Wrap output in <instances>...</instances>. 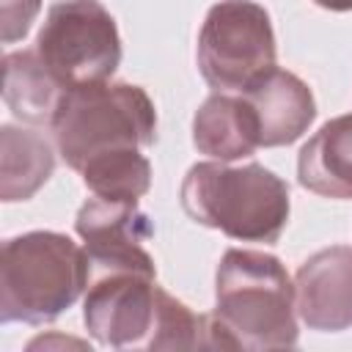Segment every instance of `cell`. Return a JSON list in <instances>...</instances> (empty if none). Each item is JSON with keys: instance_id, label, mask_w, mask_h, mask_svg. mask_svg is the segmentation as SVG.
Wrapping results in <instances>:
<instances>
[{"instance_id": "obj_17", "label": "cell", "mask_w": 352, "mask_h": 352, "mask_svg": "<svg viewBox=\"0 0 352 352\" xmlns=\"http://www.w3.org/2000/svg\"><path fill=\"white\" fill-rule=\"evenodd\" d=\"M319 3L322 8H330V11H349L352 8V0H314Z\"/></svg>"}, {"instance_id": "obj_2", "label": "cell", "mask_w": 352, "mask_h": 352, "mask_svg": "<svg viewBox=\"0 0 352 352\" xmlns=\"http://www.w3.org/2000/svg\"><path fill=\"white\" fill-rule=\"evenodd\" d=\"M184 212L231 239L278 242L289 220V187L258 162H198L182 182Z\"/></svg>"}, {"instance_id": "obj_6", "label": "cell", "mask_w": 352, "mask_h": 352, "mask_svg": "<svg viewBox=\"0 0 352 352\" xmlns=\"http://www.w3.org/2000/svg\"><path fill=\"white\" fill-rule=\"evenodd\" d=\"M198 69L223 94H242L275 69V33L270 14L253 0H220L198 33Z\"/></svg>"}, {"instance_id": "obj_5", "label": "cell", "mask_w": 352, "mask_h": 352, "mask_svg": "<svg viewBox=\"0 0 352 352\" xmlns=\"http://www.w3.org/2000/svg\"><path fill=\"white\" fill-rule=\"evenodd\" d=\"M36 52L58 82L72 91L104 82L118 69L121 36L113 14L99 0H60L47 11Z\"/></svg>"}, {"instance_id": "obj_8", "label": "cell", "mask_w": 352, "mask_h": 352, "mask_svg": "<svg viewBox=\"0 0 352 352\" xmlns=\"http://www.w3.org/2000/svg\"><path fill=\"white\" fill-rule=\"evenodd\" d=\"M74 228L82 239L91 275L116 270L157 275L154 258L146 250L154 228L135 201H104L94 195L80 206Z\"/></svg>"}, {"instance_id": "obj_12", "label": "cell", "mask_w": 352, "mask_h": 352, "mask_svg": "<svg viewBox=\"0 0 352 352\" xmlns=\"http://www.w3.org/2000/svg\"><path fill=\"white\" fill-rule=\"evenodd\" d=\"M300 184L324 198H352V113L330 118L300 148Z\"/></svg>"}, {"instance_id": "obj_9", "label": "cell", "mask_w": 352, "mask_h": 352, "mask_svg": "<svg viewBox=\"0 0 352 352\" xmlns=\"http://www.w3.org/2000/svg\"><path fill=\"white\" fill-rule=\"evenodd\" d=\"M294 305L311 330L352 327V248L333 245L314 253L294 275Z\"/></svg>"}, {"instance_id": "obj_16", "label": "cell", "mask_w": 352, "mask_h": 352, "mask_svg": "<svg viewBox=\"0 0 352 352\" xmlns=\"http://www.w3.org/2000/svg\"><path fill=\"white\" fill-rule=\"evenodd\" d=\"M41 0H0V38L3 44H14L25 38L30 30Z\"/></svg>"}, {"instance_id": "obj_13", "label": "cell", "mask_w": 352, "mask_h": 352, "mask_svg": "<svg viewBox=\"0 0 352 352\" xmlns=\"http://www.w3.org/2000/svg\"><path fill=\"white\" fill-rule=\"evenodd\" d=\"M63 96L66 88L36 50L8 52L3 58V99L16 118L28 124H52Z\"/></svg>"}, {"instance_id": "obj_7", "label": "cell", "mask_w": 352, "mask_h": 352, "mask_svg": "<svg viewBox=\"0 0 352 352\" xmlns=\"http://www.w3.org/2000/svg\"><path fill=\"white\" fill-rule=\"evenodd\" d=\"M154 278L157 275L135 270L91 275L82 302V322L88 333L99 344L116 349H151L162 302V286H157Z\"/></svg>"}, {"instance_id": "obj_1", "label": "cell", "mask_w": 352, "mask_h": 352, "mask_svg": "<svg viewBox=\"0 0 352 352\" xmlns=\"http://www.w3.org/2000/svg\"><path fill=\"white\" fill-rule=\"evenodd\" d=\"M214 314H204L201 346L283 349L297 344L294 283L275 256L226 250L214 278Z\"/></svg>"}, {"instance_id": "obj_4", "label": "cell", "mask_w": 352, "mask_h": 352, "mask_svg": "<svg viewBox=\"0 0 352 352\" xmlns=\"http://www.w3.org/2000/svg\"><path fill=\"white\" fill-rule=\"evenodd\" d=\"M50 126L58 154L69 168L80 170L102 151L151 146L157 138V113L140 85L104 80L66 91Z\"/></svg>"}, {"instance_id": "obj_10", "label": "cell", "mask_w": 352, "mask_h": 352, "mask_svg": "<svg viewBox=\"0 0 352 352\" xmlns=\"http://www.w3.org/2000/svg\"><path fill=\"white\" fill-rule=\"evenodd\" d=\"M258 118L261 146L294 143L316 118V102L311 88L286 69H270L253 85L242 91Z\"/></svg>"}, {"instance_id": "obj_3", "label": "cell", "mask_w": 352, "mask_h": 352, "mask_svg": "<svg viewBox=\"0 0 352 352\" xmlns=\"http://www.w3.org/2000/svg\"><path fill=\"white\" fill-rule=\"evenodd\" d=\"M85 248L58 231L11 236L0 250V319L41 324L60 316L88 286Z\"/></svg>"}, {"instance_id": "obj_11", "label": "cell", "mask_w": 352, "mask_h": 352, "mask_svg": "<svg viewBox=\"0 0 352 352\" xmlns=\"http://www.w3.org/2000/svg\"><path fill=\"white\" fill-rule=\"evenodd\" d=\"M192 143L201 154L212 160H242L250 157L258 146V118L245 96L212 94L192 118Z\"/></svg>"}, {"instance_id": "obj_15", "label": "cell", "mask_w": 352, "mask_h": 352, "mask_svg": "<svg viewBox=\"0 0 352 352\" xmlns=\"http://www.w3.org/2000/svg\"><path fill=\"white\" fill-rule=\"evenodd\" d=\"M85 187L104 201H135L148 192L151 165L140 148H113L91 157L80 170Z\"/></svg>"}, {"instance_id": "obj_14", "label": "cell", "mask_w": 352, "mask_h": 352, "mask_svg": "<svg viewBox=\"0 0 352 352\" xmlns=\"http://www.w3.org/2000/svg\"><path fill=\"white\" fill-rule=\"evenodd\" d=\"M55 170V154L44 135L6 124L0 129V198L28 201Z\"/></svg>"}]
</instances>
